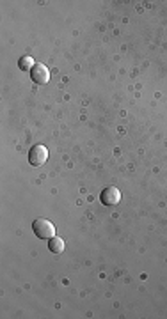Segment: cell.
I'll return each mask as SVG.
<instances>
[{"instance_id": "1", "label": "cell", "mask_w": 167, "mask_h": 319, "mask_svg": "<svg viewBox=\"0 0 167 319\" xmlns=\"http://www.w3.org/2000/svg\"><path fill=\"white\" fill-rule=\"evenodd\" d=\"M32 231L39 240H50L55 236V225L50 220L46 218H38L32 222Z\"/></svg>"}, {"instance_id": "2", "label": "cell", "mask_w": 167, "mask_h": 319, "mask_svg": "<svg viewBox=\"0 0 167 319\" xmlns=\"http://www.w3.org/2000/svg\"><path fill=\"white\" fill-rule=\"evenodd\" d=\"M48 160V149H46L45 145L41 144H36L30 147L29 151V163L32 167H41L43 163Z\"/></svg>"}, {"instance_id": "3", "label": "cell", "mask_w": 167, "mask_h": 319, "mask_svg": "<svg viewBox=\"0 0 167 319\" xmlns=\"http://www.w3.org/2000/svg\"><path fill=\"white\" fill-rule=\"evenodd\" d=\"M100 200L105 206H116V204L121 202V191L117 190L116 187H107L101 190Z\"/></svg>"}, {"instance_id": "4", "label": "cell", "mask_w": 167, "mask_h": 319, "mask_svg": "<svg viewBox=\"0 0 167 319\" xmlns=\"http://www.w3.org/2000/svg\"><path fill=\"white\" fill-rule=\"evenodd\" d=\"M30 78H32V82L39 83V85L48 83V80H50V69L43 63H36V66L30 71Z\"/></svg>"}, {"instance_id": "5", "label": "cell", "mask_w": 167, "mask_h": 319, "mask_svg": "<svg viewBox=\"0 0 167 319\" xmlns=\"http://www.w3.org/2000/svg\"><path fill=\"white\" fill-rule=\"evenodd\" d=\"M48 249H50V252H54V254L64 252V240L59 236L50 238V240H48Z\"/></svg>"}, {"instance_id": "6", "label": "cell", "mask_w": 167, "mask_h": 319, "mask_svg": "<svg viewBox=\"0 0 167 319\" xmlns=\"http://www.w3.org/2000/svg\"><path fill=\"white\" fill-rule=\"evenodd\" d=\"M34 66H36V63H34V59L30 57V55H23V57L18 61V67H20L21 71H32Z\"/></svg>"}]
</instances>
